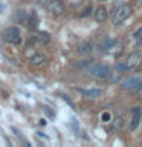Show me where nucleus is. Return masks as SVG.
<instances>
[{
	"instance_id": "obj_1",
	"label": "nucleus",
	"mask_w": 142,
	"mask_h": 147,
	"mask_svg": "<svg viewBox=\"0 0 142 147\" xmlns=\"http://www.w3.org/2000/svg\"><path fill=\"white\" fill-rule=\"evenodd\" d=\"M133 9L130 5H122V6H119L115 9L113 12V17H112V23L113 25H119V23H122L124 20H127L128 17L131 16Z\"/></svg>"
},
{
	"instance_id": "obj_2",
	"label": "nucleus",
	"mask_w": 142,
	"mask_h": 147,
	"mask_svg": "<svg viewBox=\"0 0 142 147\" xmlns=\"http://www.w3.org/2000/svg\"><path fill=\"white\" fill-rule=\"evenodd\" d=\"M89 74L93 78H107L110 75V66L109 64H93L89 67Z\"/></svg>"
},
{
	"instance_id": "obj_3",
	"label": "nucleus",
	"mask_w": 142,
	"mask_h": 147,
	"mask_svg": "<svg viewBox=\"0 0 142 147\" xmlns=\"http://www.w3.org/2000/svg\"><path fill=\"white\" fill-rule=\"evenodd\" d=\"M3 38H5V41H8L11 45H20L21 43V34L18 31V28H15V26L8 28L3 34Z\"/></svg>"
},
{
	"instance_id": "obj_4",
	"label": "nucleus",
	"mask_w": 142,
	"mask_h": 147,
	"mask_svg": "<svg viewBox=\"0 0 142 147\" xmlns=\"http://www.w3.org/2000/svg\"><path fill=\"white\" fill-rule=\"evenodd\" d=\"M48 11L54 16H61L64 12V3L61 0H49L48 3Z\"/></svg>"
},
{
	"instance_id": "obj_5",
	"label": "nucleus",
	"mask_w": 142,
	"mask_h": 147,
	"mask_svg": "<svg viewBox=\"0 0 142 147\" xmlns=\"http://www.w3.org/2000/svg\"><path fill=\"white\" fill-rule=\"evenodd\" d=\"M122 89L125 90H141L142 89V78H128L122 83Z\"/></svg>"
},
{
	"instance_id": "obj_6",
	"label": "nucleus",
	"mask_w": 142,
	"mask_h": 147,
	"mask_svg": "<svg viewBox=\"0 0 142 147\" xmlns=\"http://www.w3.org/2000/svg\"><path fill=\"white\" fill-rule=\"evenodd\" d=\"M141 60H142V55L139 52H133L127 57L125 63H124V66L125 69H133V67H137L141 64Z\"/></svg>"
},
{
	"instance_id": "obj_7",
	"label": "nucleus",
	"mask_w": 142,
	"mask_h": 147,
	"mask_svg": "<svg viewBox=\"0 0 142 147\" xmlns=\"http://www.w3.org/2000/svg\"><path fill=\"white\" fill-rule=\"evenodd\" d=\"M141 117H142V109L141 107H135L131 110V121H130V130H136L137 126L141 123Z\"/></svg>"
},
{
	"instance_id": "obj_8",
	"label": "nucleus",
	"mask_w": 142,
	"mask_h": 147,
	"mask_svg": "<svg viewBox=\"0 0 142 147\" xmlns=\"http://www.w3.org/2000/svg\"><path fill=\"white\" fill-rule=\"evenodd\" d=\"M93 16H95V20H96V22L102 23V22H105V20H107V17H109V12H107V9H105L104 6H98V8L95 9Z\"/></svg>"
},
{
	"instance_id": "obj_9",
	"label": "nucleus",
	"mask_w": 142,
	"mask_h": 147,
	"mask_svg": "<svg viewBox=\"0 0 142 147\" xmlns=\"http://www.w3.org/2000/svg\"><path fill=\"white\" fill-rule=\"evenodd\" d=\"M109 52L112 54V55H115V57H119V55L124 52V45L121 43V41L113 40V43H112V46H110Z\"/></svg>"
},
{
	"instance_id": "obj_10",
	"label": "nucleus",
	"mask_w": 142,
	"mask_h": 147,
	"mask_svg": "<svg viewBox=\"0 0 142 147\" xmlns=\"http://www.w3.org/2000/svg\"><path fill=\"white\" fill-rule=\"evenodd\" d=\"M92 51H93V45H92L90 41H86V43L78 46V52H80L81 55H87V54H90Z\"/></svg>"
},
{
	"instance_id": "obj_11",
	"label": "nucleus",
	"mask_w": 142,
	"mask_h": 147,
	"mask_svg": "<svg viewBox=\"0 0 142 147\" xmlns=\"http://www.w3.org/2000/svg\"><path fill=\"white\" fill-rule=\"evenodd\" d=\"M37 25H38V18H37V14H35V12H31L29 16H27V28H31V29H35Z\"/></svg>"
},
{
	"instance_id": "obj_12",
	"label": "nucleus",
	"mask_w": 142,
	"mask_h": 147,
	"mask_svg": "<svg viewBox=\"0 0 142 147\" xmlns=\"http://www.w3.org/2000/svg\"><path fill=\"white\" fill-rule=\"evenodd\" d=\"M81 92L87 96H99L101 95V90L99 89H81Z\"/></svg>"
},
{
	"instance_id": "obj_13",
	"label": "nucleus",
	"mask_w": 142,
	"mask_h": 147,
	"mask_svg": "<svg viewBox=\"0 0 142 147\" xmlns=\"http://www.w3.org/2000/svg\"><path fill=\"white\" fill-rule=\"evenodd\" d=\"M43 61H44V55H41V54H35L34 57L31 58V63L35 64V66H38V64H41Z\"/></svg>"
},
{
	"instance_id": "obj_14",
	"label": "nucleus",
	"mask_w": 142,
	"mask_h": 147,
	"mask_svg": "<svg viewBox=\"0 0 142 147\" xmlns=\"http://www.w3.org/2000/svg\"><path fill=\"white\" fill-rule=\"evenodd\" d=\"M35 54H37V51H35L34 46H29V45H27V46H26V49H25V57L31 60Z\"/></svg>"
},
{
	"instance_id": "obj_15",
	"label": "nucleus",
	"mask_w": 142,
	"mask_h": 147,
	"mask_svg": "<svg viewBox=\"0 0 142 147\" xmlns=\"http://www.w3.org/2000/svg\"><path fill=\"white\" fill-rule=\"evenodd\" d=\"M113 126H115V129H116V130H121V129L124 127V118H122V117H116V118H115Z\"/></svg>"
},
{
	"instance_id": "obj_16",
	"label": "nucleus",
	"mask_w": 142,
	"mask_h": 147,
	"mask_svg": "<svg viewBox=\"0 0 142 147\" xmlns=\"http://www.w3.org/2000/svg\"><path fill=\"white\" fill-rule=\"evenodd\" d=\"M112 43H113V40H110V38H107V40H104L102 43H101V51H105V52H109V49H110V46H112Z\"/></svg>"
},
{
	"instance_id": "obj_17",
	"label": "nucleus",
	"mask_w": 142,
	"mask_h": 147,
	"mask_svg": "<svg viewBox=\"0 0 142 147\" xmlns=\"http://www.w3.org/2000/svg\"><path fill=\"white\" fill-rule=\"evenodd\" d=\"M133 37H135V41H136V43H142V28H141V29H137Z\"/></svg>"
},
{
	"instance_id": "obj_18",
	"label": "nucleus",
	"mask_w": 142,
	"mask_h": 147,
	"mask_svg": "<svg viewBox=\"0 0 142 147\" xmlns=\"http://www.w3.org/2000/svg\"><path fill=\"white\" fill-rule=\"evenodd\" d=\"M25 17H26V12L25 11H21V9H20V11H17L15 18H17L18 22H25Z\"/></svg>"
},
{
	"instance_id": "obj_19",
	"label": "nucleus",
	"mask_w": 142,
	"mask_h": 147,
	"mask_svg": "<svg viewBox=\"0 0 142 147\" xmlns=\"http://www.w3.org/2000/svg\"><path fill=\"white\" fill-rule=\"evenodd\" d=\"M90 12H92V5H89V6H86L84 9H82L81 17H87V16H90Z\"/></svg>"
},
{
	"instance_id": "obj_20",
	"label": "nucleus",
	"mask_w": 142,
	"mask_h": 147,
	"mask_svg": "<svg viewBox=\"0 0 142 147\" xmlns=\"http://www.w3.org/2000/svg\"><path fill=\"white\" fill-rule=\"evenodd\" d=\"M89 64H92V60H84V61H80L75 64V67H84V66H89Z\"/></svg>"
},
{
	"instance_id": "obj_21",
	"label": "nucleus",
	"mask_w": 142,
	"mask_h": 147,
	"mask_svg": "<svg viewBox=\"0 0 142 147\" xmlns=\"http://www.w3.org/2000/svg\"><path fill=\"white\" fill-rule=\"evenodd\" d=\"M40 41L48 43V41H49V34H48V32H41V34H40Z\"/></svg>"
},
{
	"instance_id": "obj_22",
	"label": "nucleus",
	"mask_w": 142,
	"mask_h": 147,
	"mask_svg": "<svg viewBox=\"0 0 142 147\" xmlns=\"http://www.w3.org/2000/svg\"><path fill=\"white\" fill-rule=\"evenodd\" d=\"M110 118H112V117H110V113H109V112H104V113H102V117H101V119H102V121H105V123L110 121Z\"/></svg>"
},
{
	"instance_id": "obj_23",
	"label": "nucleus",
	"mask_w": 142,
	"mask_h": 147,
	"mask_svg": "<svg viewBox=\"0 0 142 147\" xmlns=\"http://www.w3.org/2000/svg\"><path fill=\"white\" fill-rule=\"evenodd\" d=\"M69 5H72V6H76L78 3H81V0H67Z\"/></svg>"
},
{
	"instance_id": "obj_24",
	"label": "nucleus",
	"mask_w": 142,
	"mask_h": 147,
	"mask_svg": "<svg viewBox=\"0 0 142 147\" xmlns=\"http://www.w3.org/2000/svg\"><path fill=\"white\" fill-rule=\"evenodd\" d=\"M38 124H40V126H44V124H46V121H44V119H40V121H38Z\"/></svg>"
},
{
	"instance_id": "obj_25",
	"label": "nucleus",
	"mask_w": 142,
	"mask_h": 147,
	"mask_svg": "<svg viewBox=\"0 0 142 147\" xmlns=\"http://www.w3.org/2000/svg\"><path fill=\"white\" fill-rule=\"evenodd\" d=\"M99 2H110V0H99Z\"/></svg>"
}]
</instances>
